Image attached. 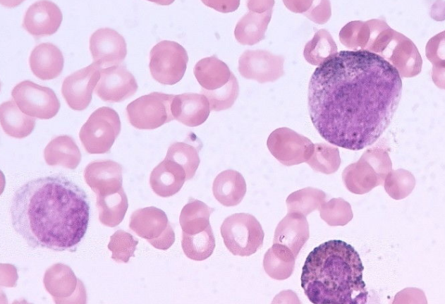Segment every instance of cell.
<instances>
[{
	"label": "cell",
	"mask_w": 445,
	"mask_h": 304,
	"mask_svg": "<svg viewBox=\"0 0 445 304\" xmlns=\"http://www.w3.org/2000/svg\"><path fill=\"white\" fill-rule=\"evenodd\" d=\"M403 85L399 71L367 49L341 51L319 65L308 85L311 121L329 143L350 150L374 144L389 126Z\"/></svg>",
	"instance_id": "cell-1"
},
{
	"label": "cell",
	"mask_w": 445,
	"mask_h": 304,
	"mask_svg": "<svg viewBox=\"0 0 445 304\" xmlns=\"http://www.w3.org/2000/svg\"><path fill=\"white\" fill-rule=\"evenodd\" d=\"M9 212L13 229L30 247L75 252L87 229L90 205L81 188L52 175L20 186Z\"/></svg>",
	"instance_id": "cell-2"
},
{
	"label": "cell",
	"mask_w": 445,
	"mask_h": 304,
	"mask_svg": "<svg viewBox=\"0 0 445 304\" xmlns=\"http://www.w3.org/2000/svg\"><path fill=\"white\" fill-rule=\"evenodd\" d=\"M358 253L341 240L315 248L302 269L301 287L315 304H365L368 291Z\"/></svg>",
	"instance_id": "cell-3"
},
{
	"label": "cell",
	"mask_w": 445,
	"mask_h": 304,
	"mask_svg": "<svg viewBox=\"0 0 445 304\" xmlns=\"http://www.w3.org/2000/svg\"><path fill=\"white\" fill-rule=\"evenodd\" d=\"M220 231L224 245L234 255L250 256L263 245L262 227L250 214L236 213L228 216L224 220Z\"/></svg>",
	"instance_id": "cell-4"
},
{
	"label": "cell",
	"mask_w": 445,
	"mask_h": 304,
	"mask_svg": "<svg viewBox=\"0 0 445 304\" xmlns=\"http://www.w3.org/2000/svg\"><path fill=\"white\" fill-rule=\"evenodd\" d=\"M121 128L118 113L109 107H102L96 109L83 124L79 138L88 153L104 154L110 151Z\"/></svg>",
	"instance_id": "cell-5"
},
{
	"label": "cell",
	"mask_w": 445,
	"mask_h": 304,
	"mask_svg": "<svg viewBox=\"0 0 445 304\" xmlns=\"http://www.w3.org/2000/svg\"><path fill=\"white\" fill-rule=\"evenodd\" d=\"M188 61L185 48L174 41L162 40L150 53V71L152 78L163 85H174L184 75Z\"/></svg>",
	"instance_id": "cell-6"
},
{
	"label": "cell",
	"mask_w": 445,
	"mask_h": 304,
	"mask_svg": "<svg viewBox=\"0 0 445 304\" xmlns=\"http://www.w3.org/2000/svg\"><path fill=\"white\" fill-rule=\"evenodd\" d=\"M174 95L154 92L138 97L126 107L128 121L140 130H152L173 120L171 104Z\"/></svg>",
	"instance_id": "cell-7"
},
{
	"label": "cell",
	"mask_w": 445,
	"mask_h": 304,
	"mask_svg": "<svg viewBox=\"0 0 445 304\" xmlns=\"http://www.w3.org/2000/svg\"><path fill=\"white\" fill-rule=\"evenodd\" d=\"M129 227L157 249L167 250L175 241V233L166 213L156 207L133 212Z\"/></svg>",
	"instance_id": "cell-8"
},
{
	"label": "cell",
	"mask_w": 445,
	"mask_h": 304,
	"mask_svg": "<svg viewBox=\"0 0 445 304\" xmlns=\"http://www.w3.org/2000/svg\"><path fill=\"white\" fill-rule=\"evenodd\" d=\"M11 96L20 111L33 118H51L60 109V102L54 90L30 80L17 84Z\"/></svg>",
	"instance_id": "cell-9"
},
{
	"label": "cell",
	"mask_w": 445,
	"mask_h": 304,
	"mask_svg": "<svg viewBox=\"0 0 445 304\" xmlns=\"http://www.w3.org/2000/svg\"><path fill=\"white\" fill-rule=\"evenodd\" d=\"M267 145L271 154L286 166L306 162L314 151V145L308 138L284 127L271 133Z\"/></svg>",
	"instance_id": "cell-10"
},
{
	"label": "cell",
	"mask_w": 445,
	"mask_h": 304,
	"mask_svg": "<svg viewBox=\"0 0 445 304\" xmlns=\"http://www.w3.org/2000/svg\"><path fill=\"white\" fill-rule=\"evenodd\" d=\"M101 69L99 66L93 62L63 80L61 93L72 109L82 111L88 107L93 90L99 80Z\"/></svg>",
	"instance_id": "cell-11"
},
{
	"label": "cell",
	"mask_w": 445,
	"mask_h": 304,
	"mask_svg": "<svg viewBox=\"0 0 445 304\" xmlns=\"http://www.w3.org/2000/svg\"><path fill=\"white\" fill-rule=\"evenodd\" d=\"M284 59L266 50H246L238 59V71L260 83L274 82L284 75Z\"/></svg>",
	"instance_id": "cell-12"
},
{
	"label": "cell",
	"mask_w": 445,
	"mask_h": 304,
	"mask_svg": "<svg viewBox=\"0 0 445 304\" xmlns=\"http://www.w3.org/2000/svg\"><path fill=\"white\" fill-rule=\"evenodd\" d=\"M138 87L133 75L120 64L101 69L95 92L104 102H120L134 95Z\"/></svg>",
	"instance_id": "cell-13"
},
{
	"label": "cell",
	"mask_w": 445,
	"mask_h": 304,
	"mask_svg": "<svg viewBox=\"0 0 445 304\" xmlns=\"http://www.w3.org/2000/svg\"><path fill=\"white\" fill-rule=\"evenodd\" d=\"M89 47L94 62L102 68L120 65L127 54L123 37L109 28L94 32L90 37Z\"/></svg>",
	"instance_id": "cell-14"
},
{
	"label": "cell",
	"mask_w": 445,
	"mask_h": 304,
	"mask_svg": "<svg viewBox=\"0 0 445 304\" xmlns=\"http://www.w3.org/2000/svg\"><path fill=\"white\" fill-rule=\"evenodd\" d=\"M63 15L59 7L51 1H38L29 6L23 27L35 37L51 35L59 28Z\"/></svg>",
	"instance_id": "cell-15"
},
{
	"label": "cell",
	"mask_w": 445,
	"mask_h": 304,
	"mask_svg": "<svg viewBox=\"0 0 445 304\" xmlns=\"http://www.w3.org/2000/svg\"><path fill=\"white\" fill-rule=\"evenodd\" d=\"M84 179L97 195L113 193L122 188V166L110 160H96L84 170Z\"/></svg>",
	"instance_id": "cell-16"
},
{
	"label": "cell",
	"mask_w": 445,
	"mask_h": 304,
	"mask_svg": "<svg viewBox=\"0 0 445 304\" xmlns=\"http://www.w3.org/2000/svg\"><path fill=\"white\" fill-rule=\"evenodd\" d=\"M171 111L174 119L187 126L195 127L207 119L211 110L204 95L188 92L174 95Z\"/></svg>",
	"instance_id": "cell-17"
},
{
	"label": "cell",
	"mask_w": 445,
	"mask_h": 304,
	"mask_svg": "<svg viewBox=\"0 0 445 304\" xmlns=\"http://www.w3.org/2000/svg\"><path fill=\"white\" fill-rule=\"evenodd\" d=\"M309 236V226L305 216L298 212H288L278 224L273 243L288 248L296 257Z\"/></svg>",
	"instance_id": "cell-18"
},
{
	"label": "cell",
	"mask_w": 445,
	"mask_h": 304,
	"mask_svg": "<svg viewBox=\"0 0 445 304\" xmlns=\"http://www.w3.org/2000/svg\"><path fill=\"white\" fill-rule=\"evenodd\" d=\"M185 181L186 174L183 168L166 157L154 168L150 176L152 190L162 197H169L177 193Z\"/></svg>",
	"instance_id": "cell-19"
},
{
	"label": "cell",
	"mask_w": 445,
	"mask_h": 304,
	"mask_svg": "<svg viewBox=\"0 0 445 304\" xmlns=\"http://www.w3.org/2000/svg\"><path fill=\"white\" fill-rule=\"evenodd\" d=\"M63 63L61 50L49 42L41 43L35 47L29 57L32 72L43 80L58 77L63 70Z\"/></svg>",
	"instance_id": "cell-20"
},
{
	"label": "cell",
	"mask_w": 445,
	"mask_h": 304,
	"mask_svg": "<svg viewBox=\"0 0 445 304\" xmlns=\"http://www.w3.org/2000/svg\"><path fill=\"white\" fill-rule=\"evenodd\" d=\"M246 189V183L243 175L233 169L219 173L212 185L214 197L226 207L238 205L243 200Z\"/></svg>",
	"instance_id": "cell-21"
},
{
	"label": "cell",
	"mask_w": 445,
	"mask_h": 304,
	"mask_svg": "<svg viewBox=\"0 0 445 304\" xmlns=\"http://www.w3.org/2000/svg\"><path fill=\"white\" fill-rule=\"evenodd\" d=\"M43 281L46 290L53 296L54 300L73 298L77 288L83 284L82 283L78 287L80 281L68 266L62 263L50 267L44 274Z\"/></svg>",
	"instance_id": "cell-22"
},
{
	"label": "cell",
	"mask_w": 445,
	"mask_h": 304,
	"mask_svg": "<svg viewBox=\"0 0 445 304\" xmlns=\"http://www.w3.org/2000/svg\"><path fill=\"white\" fill-rule=\"evenodd\" d=\"M193 73L202 90L206 91L221 88L233 74L228 66L214 56L200 59L195 65Z\"/></svg>",
	"instance_id": "cell-23"
},
{
	"label": "cell",
	"mask_w": 445,
	"mask_h": 304,
	"mask_svg": "<svg viewBox=\"0 0 445 304\" xmlns=\"http://www.w3.org/2000/svg\"><path fill=\"white\" fill-rule=\"evenodd\" d=\"M44 158L49 166L60 165L75 169L80 162L81 153L74 140L68 135H59L45 147Z\"/></svg>",
	"instance_id": "cell-24"
},
{
	"label": "cell",
	"mask_w": 445,
	"mask_h": 304,
	"mask_svg": "<svg viewBox=\"0 0 445 304\" xmlns=\"http://www.w3.org/2000/svg\"><path fill=\"white\" fill-rule=\"evenodd\" d=\"M272 9L265 12L249 11L237 23L234 35L243 45H253L264 39Z\"/></svg>",
	"instance_id": "cell-25"
},
{
	"label": "cell",
	"mask_w": 445,
	"mask_h": 304,
	"mask_svg": "<svg viewBox=\"0 0 445 304\" xmlns=\"http://www.w3.org/2000/svg\"><path fill=\"white\" fill-rule=\"evenodd\" d=\"M0 121L4 131L16 138L27 137L35 126V119L22 112L13 100L1 104Z\"/></svg>",
	"instance_id": "cell-26"
},
{
	"label": "cell",
	"mask_w": 445,
	"mask_h": 304,
	"mask_svg": "<svg viewBox=\"0 0 445 304\" xmlns=\"http://www.w3.org/2000/svg\"><path fill=\"white\" fill-rule=\"evenodd\" d=\"M96 206L99 220L103 225L109 227L118 226L123 221L128 207L123 187L113 193L97 195Z\"/></svg>",
	"instance_id": "cell-27"
},
{
	"label": "cell",
	"mask_w": 445,
	"mask_h": 304,
	"mask_svg": "<svg viewBox=\"0 0 445 304\" xmlns=\"http://www.w3.org/2000/svg\"><path fill=\"white\" fill-rule=\"evenodd\" d=\"M295 257L288 248L277 243L265 253L263 267L265 272L272 279L284 280L293 273Z\"/></svg>",
	"instance_id": "cell-28"
},
{
	"label": "cell",
	"mask_w": 445,
	"mask_h": 304,
	"mask_svg": "<svg viewBox=\"0 0 445 304\" xmlns=\"http://www.w3.org/2000/svg\"><path fill=\"white\" fill-rule=\"evenodd\" d=\"M214 209L198 200H190L182 209L179 221L183 233L195 234L209 225V217Z\"/></svg>",
	"instance_id": "cell-29"
},
{
	"label": "cell",
	"mask_w": 445,
	"mask_h": 304,
	"mask_svg": "<svg viewBox=\"0 0 445 304\" xmlns=\"http://www.w3.org/2000/svg\"><path fill=\"white\" fill-rule=\"evenodd\" d=\"M182 248L190 260L202 261L212 255L215 248V238L209 225L205 230L195 234L182 232Z\"/></svg>",
	"instance_id": "cell-30"
},
{
	"label": "cell",
	"mask_w": 445,
	"mask_h": 304,
	"mask_svg": "<svg viewBox=\"0 0 445 304\" xmlns=\"http://www.w3.org/2000/svg\"><path fill=\"white\" fill-rule=\"evenodd\" d=\"M337 53V46L330 33L324 29L315 32L312 39L305 46L303 55L305 60L319 66Z\"/></svg>",
	"instance_id": "cell-31"
},
{
	"label": "cell",
	"mask_w": 445,
	"mask_h": 304,
	"mask_svg": "<svg viewBox=\"0 0 445 304\" xmlns=\"http://www.w3.org/2000/svg\"><path fill=\"white\" fill-rule=\"evenodd\" d=\"M166 158L173 161L183 168L186 174V181L195 176L200 162L197 149L185 142L172 143L167 150Z\"/></svg>",
	"instance_id": "cell-32"
},
{
	"label": "cell",
	"mask_w": 445,
	"mask_h": 304,
	"mask_svg": "<svg viewBox=\"0 0 445 304\" xmlns=\"http://www.w3.org/2000/svg\"><path fill=\"white\" fill-rule=\"evenodd\" d=\"M324 193L319 189L305 188L291 193L286 199L288 212L307 216L317 209L325 200Z\"/></svg>",
	"instance_id": "cell-33"
},
{
	"label": "cell",
	"mask_w": 445,
	"mask_h": 304,
	"mask_svg": "<svg viewBox=\"0 0 445 304\" xmlns=\"http://www.w3.org/2000/svg\"><path fill=\"white\" fill-rule=\"evenodd\" d=\"M239 93V86L236 76L232 74L228 83L220 89L214 91L201 90L200 94L208 99L210 110L221 111L233 106Z\"/></svg>",
	"instance_id": "cell-34"
},
{
	"label": "cell",
	"mask_w": 445,
	"mask_h": 304,
	"mask_svg": "<svg viewBox=\"0 0 445 304\" xmlns=\"http://www.w3.org/2000/svg\"><path fill=\"white\" fill-rule=\"evenodd\" d=\"M313 152L307 162L314 170L329 174L339 167L341 161L338 148L327 144H316Z\"/></svg>",
	"instance_id": "cell-35"
},
{
	"label": "cell",
	"mask_w": 445,
	"mask_h": 304,
	"mask_svg": "<svg viewBox=\"0 0 445 304\" xmlns=\"http://www.w3.org/2000/svg\"><path fill=\"white\" fill-rule=\"evenodd\" d=\"M138 241L130 233L123 230L116 231L110 237L108 248L111 251V259L118 263H127L134 252Z\"/></svg>",
	"instance_id": "cell-36"
},
{
	"label": "cell",
	"mask_w": 445,
	"mask_h": 304,
	"mask_svg": "<svg viewBox=\"0 0 445 304\" xmlns=\"http://www.w3.org/2000/svg\"><path fill=\"white\" fill-rule=\"evenodd\" d=\"M321 217L330 226H343L352 217L350 207L341 198H334L320 210Z\"/></svg>",
	"instance_id": "cell-37"
},
{
	"label": "cell",
	"mask_w": 445,
	"mask_h": 304,
	"mask_svg": "<svg viewBox=\"0 0 445 304\" xmlns=\"http://www.w3.org/2000/svg\"><path fill=\"white\" fill-rule=\"evenodd\" d=\"M312 4V3H310ZM307 11L304 13L312 20L317 23L323 24L328 20L331 16V8L329 1H319L316 6L310 5Z\"/></svg>",
	"instance_id": "cell-38"
},
{
	"label": "cell",
	"mask_w": 445,
	"mask_h": 304,
	"mask_svg": "<svg viewBox=\"0 0 445 304\" xmlns=\"http://www.w3.org/2000/svg\"><path fill=\"white\" fill-rule=\"evenodd\" d=\"M202 2L209 7L224 13L235 11L240 4L239 1H202Z\"/></svg>",
	"instance_id": "cell-39"
},
{
	"label": "cell",
	"mask_w": 445,
	"mask_h": 304,
	"mask_svg": "<svg viewBox=\"0 0 445 304\" xmlns=\"http://www.w3.org/2000/svg\"><path fill=\"white\" fill-rule=\"evenodd\" d=\"M274 1H248L247 2L249 11L257 12H265L272 10L274 5Z\"/></svg>",
	"instance_id": "cell-40"
}]
</instances>
